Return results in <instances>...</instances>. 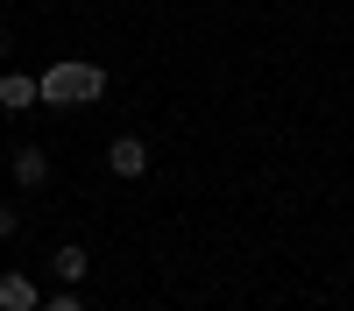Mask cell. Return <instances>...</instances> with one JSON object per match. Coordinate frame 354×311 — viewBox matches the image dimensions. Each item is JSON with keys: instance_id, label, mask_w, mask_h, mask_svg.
Wrapping results in <instances>:
<instances>
[{"instance_id": "cell-1", "label": "cell", "mask_w": 354, "mask_h": 311, "mask_svg": "<svg viewBox=\"0 0 354 311\" xmlns=\"http://www.w3.org/2000/svg\"><path fill=\"white\" fill-rule=\"evenodd\" d=\"M36 85H43V106H93L106 92V71L85 64V57H64V64H50Z\"/></svg>"}, {"instance_id": "cell-2", "label": "cell", "mask_w": 354, "mask_h": 311, "mask_svg": "<svg viewBox=\"0 0 354 311\" xmlns=\"http://www.w3.org/2000/svg\"><path fill=\"white\" fill-rule=\"evenodd\" d=\"M106 170L135 184L142 170H149V141H142V134H113V141H106Z\"/></svg>"}, {"instance_id": "cell-3", "label": "cell", "mask_w": 354, "mask_h": 311, "mask_svg": "<svg viewBox=\"0 0 354 311\" xmlns=\"http://www.w3.org/2000/svg\"><path fill=\"white\" fill-rule=\"evenodd\" d=\"M0 311H43V290L21 269H8V276H0Z\"/></svg>"}, {"instance_id": "cell-4", "label": "cell", "mask_w": 354, "mask_h": 311, "mask_svg": "<svg viewBox=\"0 0 354 311\" xmlns=\"http://www.w3.org/2000/svg\"><path fill=\"white\" fill-rule=\"evenodd\" d=\"M50 269H57V283H71V290H78V283H85V269H93V254H85L78 241H64V248L50 254Z\"/></svg>"}, {"instance_id": "cell-5", "label": "cell", "mask_w": 354, "mask_h": 311, "mask_svg": "<svg viewBox=\"0 0 354 311\" xmlns=\"http://www.w3.org/2000/svg\"><path fill=\"white\" fill-rule=\"evenodd\" d=\"M36 99H43V85L28 78V71H8V78H0V106H8V113H21V106H36Z\"/></svg>"}, {"instance_id": "cell-6", "label": "cell", "mask_w": 354, "mask_h": 311, "mask_svg": "<svg viewBox=\"0 0 354 311\" xmlns=\"http://www.w3.org/2000/svg\"><path fill=\"white\" fill-rule=\"evenodd\" d=\"M15 184H50V156L28 141V149H15Z\"/></svg>"}, {"instance_id": "cell-7", "label": "cell", "mask_w": 354, "mask_h": 311, "mask_svg": "<svg viewBox=\"0 0 354 311\" xmlns=\"http://www.w3.org/2000/svg\"><path fill=\"white\" fill-rule=\"evenodd\" d=\"M43 311H85V297H78L71 283H64V297H43Z\"/></svg>"}, {"instance_id": "cell-8", "label": "cell", "mask_w": 354, "mask_h": 311, "mask_svg": "<svg viewBox=\"0 0 354 311\" xmlns=\"http://www.w3.org/2000/svg\"><path fill=\"white\" fill-rule=\"evenodd\" d=\"M15 234V205H8V198H0V241H8Z\"/></svg>"}, {"instance_id": "cell-9", "label": "cell", "mask_w": 354, "mask_h": 311, "mask_svg": "<svg viewBox=\"0 0 354 311\" xmlns=\"http://www.w3.org/2000/svg\"><path fill=\"white\" fill-rule=\"evenodd\" d=\"M0 50H8V36H0Z\"/></svg>"}]
</instances>
